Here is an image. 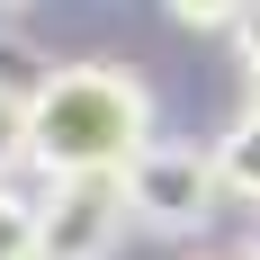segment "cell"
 I'll use <instances>...</instances> for the list:
<instances>
[{"mask_svg": "<svg viewBox=\"0 0 260 260\" xmlns=\"http://www.w3.org/2000/svg\"><path fill=\"white\" fill-rule=\"evenodd\" d=\"M161 135V99L135 63H63V72L27 99V161L45 180H90V171H126Z\"/></svg>", "mask_w": 260, "mask_h": 260, "instance_id": "obj_1", "label": "cell"}, {"mask_svg": "<svg viewBox=\"0 0 260 260\" xmlns=\"http://www.w3.org/2000/svg\"><path fill=\"white\" fill-rule=\"evenodd\" d=\"M126 198H135V224H144V234H207V224H215V207H224L234 188H224L215 144L153 135V144L126 161Z\"/></svg>", "mask_w": 260, "mask_h": 260, "instance_id": "obj_2", "label": "cell"}, {"mask_svg": "<svg viewBox=\"0 0 260 260\" xmlns=\"http://www.w3.org/2000/svg\"><path fill=\"white\" fill-rule=\"evenodd\" d=\"M135 224L126 171H90V180H45L36 198V260H117Z\"/></svg>", "mask_w": 260, "mask_h": 260, "instance_id": "obj_3", "label": "cell"}, {"mask_svg": "<svg viewBox=\"0 0 260 260\" xmlns=\"http://www.w3.org/2000/svg\"><path fill=\"white\" fill-rule=\"evenodd\" d=\"M215 161H224V188L260 207V90H242V108H234V126L215 135Z\"/></svg>", "mask_w": 260, "mask_h": 260, "instance_id": "obj_4", "label": "cell"}, {"mask_svg": "<svg viewBox=\"0 0 260 260\" xmlns=\"http://www.w3.org/2000/svg\"><path fill=\"white\" fill-rule=\"evenodd\" d=\"M54 72H63V63H45V54L27 45L18 27H0V90H18V99H36V90H45Z\"/></svg>", "mask_w": 260, "mask_h": 260, "instance_id": "obj_5", "label": "cell"}, {"mask_svg": "<svg viewBox=\"0 0 260 260\" xmlns=\"http://www.w3.org/2000/svg\"><path fill=\"white\" fill-rule=\"evenodd\" d=\"M0 260H36V207L18 188H0Z\"/></svg>", "mask_w": 260, "mask_h": 260, "instance_id": "obj_6", "label": "cell"}, {"mask_svg": "<svg viewBox=\"0 0 260 260\" xmlns=\"http://www.w3.org/2000/svg\"><path fill=\"white\" fill-rule=\"evenodd\" d=\"M161 9H171V18H180V27H198V36H207V27H224V36H234V27H242V9H251V0H161Z\"/></svg>", "mask_w": 260, "mask_h": 260, "instance_id": "obj_7", "label": "cell"}, {"mask_svg": "<svg viewBox=\"0 0 260 260\" xmlns=\"http://www.w3.org/2000/svg\"><path fill=\"white\" fill-rule=\"evenodd\" d=\"M18 161H27V99H18V90H0V188H9Z\"/></svg>", "mask_w": 260, "mask_h": 260, "instance_id": "obj_8", "label": "cell"}, {"mask_svg": "<svg viewBox=\"0 0 260 260\" xmlns=\"http://www.w3.org/2000/svg\"><path fill=\"white\" fill-rule=\"evenodd\" d=\"M234 54H242V81L260 90V0L242 9V27H234Z\"/></svg>", "mask_w": 260, "mask_h": 260, "instance_id": "obj_9", "label": "cell"}, {"mask_svg": "<svg viewBox=\"0 0 260 260\" xmlns=\"http://www.w3.org/2000/svg\"><path fill=\"white\" fill-rule=\"evenodd\" d=\"M18 9H27V0H0V27H9V18H18Z\"/></svg>", "mask_w": 260, "mask_h": 260, "instance_id": "obj_10", "label": "cell"}, {"mask_svg": "<svg viewBox=\"0 0 260 260\" xmlns=\"http://www.w3.org/2000/svg\"><path fill=\"white\" fill-rule=\"evenodd\" d=\"M198 260H251V251H198Z\"/></svg>", "mask_w": 260, "mask_h": 260, "instance_id": "obj_11", "label": "cell"}]
</instances>
